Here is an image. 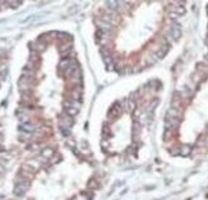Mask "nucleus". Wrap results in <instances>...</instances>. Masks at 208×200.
<instances>
[{
    "instance_id": "f704fd0d",
    "label": "nucleus",
    "mask_w": 208,
    "mask_h": 200,
    "mask_svg": "<svg viewBox=\"0 0 208 200\" xmlns=\"http://www.w3.org/2000/svg\"><path fill=\"white\" fill-rule=\"evenodd\" d=\"M2 174H4V167L0 165V175H2Z\"/></svg>"
},
{
    "instance_id": "7ed1b4c3",
    "label": "nucleus",
    "mask_w": 208,
    "mask_h": 200,
    "mask_svg": "<svg viewBox=\"0 0 208 200\" xmlns=\"http://www.w3.org/2000/svg\"><path fill=\"white\" fill-rule=\"evenodd\" d=\"M170 33H171V37L175 41H178L181 37V27H180V24L174 22L171 24V27H170Z\"/></svg>"
},
{
    "instance_id": "cd10ccee",
    "label": "nucleus",
    "mask_w": 208,
    "mask_h": 200,
    "mask_svg": "<svg viewBox=\"0 0 208 200\" xmlns=\"http://www.w3.org/2000/svg\"><path fill=\"white\" fill-rule=\"evenodd\" d=\"M175 10V14H178V15H180V14H184L185 13V9H184V7H176L174 9Z\"/></svg>"
},
{
    "instance_id": "2f4dec72",
    "label": "nucleus",
    "mask_w": 208,
    "mask_h": 200,
    "mask_svg": "<svg viewBox=\"0 0 208 200\" xmlns=\"http://www.w3.org/2000/svg\"><path fill=\"white\" fill-rule=\"evenodd\" d=\"M61 133H63L64 135H67V137H68V135L70 134V130H69L68 128H61Z\"/></svg>"
},
{
    "instance_id": "b1692460",
    "label": "nucleus",
    "mask_w": 208,
    "mask_h": 200,
    "mask_svg": "<svg viewBox=\"0 0 208 200\" xmlns=\"http://www.w3.org/2000/svg\"><path fill=\"white\" fill-rule=\"evenodd\" d=\"M106 7L111 10H115L119 8V3L118 2H113V0H109V2H106Z\"/></svg>"
},
{
    "instance_id": "a211bd4d",
    "label": "nucleus",
    "mask_w": 208,
    "mask_h": 200,
    "mask_svg": "<svg viewBox=\"0 0 208 200\" xmlns=\"http://www.w3.org/2000/svg\"><path fill=\"white\" fill-rule=\"evenodd\" d=\"M64 106H65V109H68V107H74V109H78L81 107V103L77 101H65L64 102Z\"/></svg>"
},
{
    "instance_id": "473e14b6",
    "label": "nucleus",
    "mask_w": 208,
    "mask_h": 200,
    "mask_svg": "<svg viewBox=\"0 0 208 200\" xmlns=\"http://www.w3.org/2000/svg\"><path fill=\"white\" fill-rule=\"evenodd\" d=\"M170 17H171L172 19H176V18L179 17V15H178V14H175V13H171V14H170Z\"/></svg>"
},
{
    "instance_id": "dca6fc26",
    "label": "nucleus",
    "mask_w": 208,
    "mask_h": 200,
    "mask_svg": "<svg viewBox=\"0 0 208 200\" xmlns=\"http://www.w3.org/2000/svg\"><path fill=\"white\" fill-rule=\"evenodd\" d=\"M20 129L24 130V131H27V133H33L36 130V126L32 125V124H29V122H27V124H22V125H20Z\"/></svg>"
},
{
    "instance_id": "f03ea898",
    "label": "nucleus",
    "mask_w": 208,
    "mask_h": 200,
    "mask_svg": "<svg viewBox=\"0 0 208 200\" xmlns=\"http://www.w3.org/2000/svg\"><path fill=\"white\" fill-rule=\"evenodd\" d=\"M180 124V118L178 117H171V116H166V120H165V125H166L167 130H171V129H176Z\"/></svg>"
},
{
    "instance_id": "6ab92c4d",
    "label": "nucleus",
    "mask_w": 208,
    "mask_h": 200,
    "mask_svg": "<svg viewBox=\"0 0 208 200\" xmlns=\"http://www.w3.org/2000/svg\"><path fill=\"white\" fill-rule=\"evenodd\" d=\"M57 38H59L61 42H70L72 41V37H70V35H68V33H63V32H61V33H57Z\"/></svg>"
},
{
    "instance_id": "0eeeda50",
    "label": "nucleus",
    "mask_w": 208,
    "mask_h": 200,
    "mask_svg": "<svg viewBox=\"0 0 208 200\" xmlns=\"http://www.w3.org/2000/svg\"><path fill=\"white\" fill-rule=\"evenodd\" d=\"M82 97V88H78V85L73 91H70V101H77L79 102Z\"/></svg>"
},
{
    "instance_id": "2eb2a0df",
    "label": "nucleus",
    "mask_w": 208,
    "mask_h": 200,
    "mask_svg": "<svg viewBox=\"0 0 208 200\" xmlns=\"http://www.w3.org/2000/svg\"><path fill=\"white\" fill-rule=\"evenodd\" d=\"M73 60H74V59H68V57L67 59H63V60L59 63V69L60 70H65L73 63Z\"/></svg>"
},
{
    "instance_id": "5701e85b",
    "label": "nucleus",
    "mask_w": 208,
    "mask_h": 200,
    "mask_svg": "<svg viewBox=\"0 0 208 200\" xmlns=\"http://www.w3.org/2000/svg\"><path fill=\"white\" fill-rule=\"evenodd\" d=\"M39 60H40V57H39V52H31V55H29V63H32V64H36L39 63Z\"/></svg>"
},
{
    "instance_id": "393cba45",
    "label": "nucleus",
    "mask_w": 208,
    "mask_h": 200,
    "mask_svg": "<svg viewBox=\"0 0 208 200\" xmlns=\"http://www.w3.org/2000/svg\"><path fill=\"white\" fill-rule=\"evenodd\" d=\"M78 109H74V107H68V109H65V112H67V115L68 116H70V117H73V116H76L77 113H78Z\"/></svg>"
},
{
    "instance_id": "1a4fd4ad",
    "label": "nucleus",
    "mask_w": 208,
    "mask_h": 200,
    "mask_svg": "<svg viewBox=\"0 0 208 200\" xmlns=\"http://www.w3.org/2000/svg\"><path fill=\"white\" fill-rule=\"evenodd\" d=\"M60 125H61V128H70L73 125V118L68 115L61 116L60 117Z\"/></svg>"
},
{
    "instance_id": "7c9ffc66",
    "label": "nucleus",
    "mask_w": 208,
    "mask_h": 200,
    "mask_svg": "<svg viewBox=\"0 0 208 200\" xmlns=\"http://www.w3.org/2000/svg\"><path fill=\"white\" fill-rule=\"evenodd\" d=\"M67 144L69 145V147H72V148L76 147V142H74L73 139H68V140H67Z\"/></svg>"
},
{
    "instance_id": "20e7f679",
    "label": "nucleus",
    "mask_w": 208,
    "mask_h": 200,
    "mask_svg": "<svg viewBox=\"0 0 208 200\" xmlns=\"http://www.w3.org/2000/svg\"><path fill=\"white\" fill-rule=\"evenodd\" d=\"M120 113H121V107H120V105H119V103H115L114 106L110 107L107 116H109L110 120H115V118L119 117Z\"/></svg>"
},
{
    "instance_id": "412c9836",
    "label": "nucleus",
    "mask_w": 208,
    "mask_h": 200,
    "mask_svg": "<svg viewBox=\"0 0 208 200\" xmlns=\"http://www.w3.org/2000/svg\"><path fill=\"white\" fill-rule=\"evenodd\" d=\"M22 74H23V77H27V78H33V75H35V70H32V69H28V68H23L22 70Z\"/></svg>"
},
{
    "instance_id": "f3484780",
    "label": "nucleus",
    "mask_w": 208,
    "mask_h": 200,
    "mask_svg": "<svg viewBox=\"0 0 208 200\" xmlns=\"http://www.w3.org/2000/svg\"><path fill=\"white\" fill-rule=\"evenodd\" d=\"M26 165L27 166H29V167H32V168H33L35 171H37L40 168V166H41V163L37 159H29V161H27L26 162Z\"/></svg>"
},
{
    "instance_id": "72a5a7b5",
    "label": "nucleus",
    "mask_w": 208,
    "mask_h": 200,
    "mask_svg": "<svg viewBox=\"0 0 208 200\" xmlns=\"http://www.w3.org/2000/svg\"><path fill=\"white\" fill-rule=\"evenodd\" d=\"M107 70H109V72H113V70H114V64L109 65V66H107Z\"/></svg>"
},
{
    "instance_id": "9b49d317",
    "label": "nucleus",
    "mask_w": 208,
    "mask_h": 200,
    "mask_svg": "<svg viewBox=\"0 0 208 200\" xmlns=\"http://www.w3.org/2000/svg\"><path fill=\"white\" fill-rule=\"evenodd\" d=\"M139 134H141V124L138 121H134V122H133V130H132L133 139L135 140L138 137H139Z\"/></svg>"
},
{
    "instance_id": "bb28decb",
    "label": "nucleus",
    "mask_w": 208,
    "mask_h": 200,
    "mask_svg": "<svg viewBox=\"0 0 208 200\" xmlns=\"http://www.w3.org/2000/svg\"><path fill=\"white\" fill-rule=\"evenodd\" d=\"M157 60H158V59H157V56H156V54H152V55L147 59V63L149 64V65H151V64H154Z\"/></svg>"
},
{
    "instance_id": "4be33fe9",
    "label": "nucleus",
    "mask_w": 208,
    "mask_h": 200,
    "mask_svg": "<svg viewBox=\"0 0 208 200\" xmlns=\"http://www.w3.org/2000/svg\"><path fill=\"white\" fill-rule=\"evenodd\" d=\"M190 152H191V148L189 147V145H183V147L180 148V154H181V155H184V157L189 155Z\"/></svg>"
},
{
    "instance_id": "c756f323",
    "label": "nucleus",
    "mask_w": 208,
    "mask_h": 200,
    "mask_svg": "<svg viewBox=\"0 0 208 200\" xmlns=\"http://www.w3.org/2000/svg\"><path fill=\"white\" fill-rule=\"evenodd\" d=\"M104 60H105V63H106V65H111L113 64V59H111V56H107V57H104Z\"/></svg>"
},
{
    "instance_id": "4468645a",
    "label": "nucleus",
    "mask_w": 208,
    "mask_h": 200,
    "mask_svg": "<svg viewBox=\"0 0 208 200\" xmlns=\"http://www.w3.org/2000/svg\"><path fill=\"white\" fill-rule=\"evenodd\" d=\"M126 110L129 111V113H134V111L137 110V103L134 100H128L126 101Z\"/></svg>"
},
{
    "instance_id": "f257e3e1",
    "label": "nucleus",
    "mask_w": 208,
    "mask_h": 200,
    "mask_svg": "<svg viewBox=\"0 0 208 200\" xmlns=\"http://www.w3.org/2000/svg\"><path fill=\"white\" fill-rule=\"evenodd\" d=\"M33 84V78H27V77H20L18 80V87L20 89V92L23 91H31V87Z\"/></svg>"
},
{
    "instance_id": "423d86ee",
    "label": "nucleus",
    "mask_w": 208,
    "mask_h": 200,
    "mask_svg": "<svg viewBox=\"0 0 208 200\" xmlns=\"http://www.w3.org/2000/svg\"><path fill=\"white\" fill-rule=\"evenodd\" d=\"M29 187V182L26 181V182H18L17 185H15L14 187V194L15 195H22V194H24L26 191L28 190Z\"/></svg>"
},
{
    "instance_id": "aec40b11",
    "label": "nucleus",
    "mask_w": 208,
    "mask_h": 200,
    "mask_svg": "<svg viewBox=\"0 0 208 200\" xmlns=\"http://www.w3.org/2000/svg\"><path fill=\"white\" fill-rule=\"evenodd\" d=\"M87 186H88L89 190H96V189H98V182L96 178H91L87 183Z\"/></svg>"
},
{
    "instance_id": "a878e982",
    "label": "nucleus",
    "mask_w": 208,
    "mask_h": 200,
    "mask_svg": "<svg viewBox=\"0 0 208 200\" xmlns=\"http://www.w3.org/2000/svg\"><path fill=\"white\" fill-rule=\"evenodd\" d=\"M46 48V44H44V42H37V45L35 46V50H36V52H41V51H44Z\"/></svg>"
},
{
    "instance_id": "c85d7f7f",
    "label": "nucleus",
    "mask_w": 208,
    "mask_h": 200,
    "mask_svg": "<svg viewBox=\"0 0 208 200\" xmlns=\"http://www.w3.org/2000/svg\"><path fill=\"white\" fill-rule=\"evenodd\" d=\"M157 103H158V101H157V100H154V101L152 102V103H151V106H149V107H148V111H151V113L153 112V110H154V107H156V105H157Z\"/></svg>"
},
{
    "instance_id": "f8f14e48",
    "label": "nucleus",
    "mask_w": 208,
    "mask_h": 200,
    "mask_svg": "<svg viewBox=\"0 0 208 200\" xmlns=\"http://www.w3.org/2000/svg\"><path fill=\"white\" fill-rule=\"evenodd\" d=\"M69 79H70V82H72L73 84H76V87H77L78 83H81V79H82V78H81V70L77 69L76 72L72 74V77L69 78Z\"/></svg>"
},
{
    "instance_id": "ddd939ff",
    "label": "nucleus",
    "mask_w": 208,
    "mask_h": 200,
    "mask_svg": "<svg viewBox=\"0 0 208 200\" xmlns=\"http://www.w3.org/2000/svg\"><path fill=\"white\" fill-rule=\"evenodd\" d=\"M54 153H55L54 148H44V149H42V152H41V155L44 157L45 159H49V158H51V157L54 155Z\"/></svg>"
},
{
    "instance_id": "c9c22d12",
    "label": "nucleus",
    "mask_w": 208,
    "mask_h": 200,
    "mask_svg": "<svg viewBox=\"0 0 208 200\" xmlns=\"http://www.w3.org/2000/svg\"><path fill=\"white\" fill-rule=\"evenodd\" d=\"M206 45H207V47H208V36H207V38H206Z\"/></svg>"
},
{
    "instance_id": "9d476101",
    "label": "nucleus",
    "mask_w": 208,
    "mask_h": 200,
    "mask_svg": "<svg viewBox=\"0 0 208 200\" xmlns=\"http://www.w3.org/2000/svg\"><path fill=\"white\" fill-rule=\"evenodd\" d=\"M169 44H163L161 47H160L158 48V51L156 52V56H157V59H158V60H160V59H162L165 55H166V54H167V51H169Z\"/></svg>"
},
{
    "instance_id": "6e6552de",
    "label": "nucleus",
    "mask_w": 208,
    "mask_h": 200,
    "mask_svg": "<svg viewBox=\"0 0 208 200\" xmlns=\"http://www.w3.org/2000/svg\"><path fill=\"white\" fill-rule=\"evenodd\" d=\"M96 23H97L98 31H102V32H110L111 28H113L110 23H106V22H104V20H101V19H97V20H96Z\"/></svg>"
},
{
    "instance_id": "39448f33",
    "label": "nucleus",
    "mask_w": 208,
    "mask_h": 200,
    "mask_svg": "<svg viewBox=\"0 0 208 200\" xmlns=\"http://www.w3.org/2000/svg\"><path fill=\"white\" fill-rule=\"evenodd\" d=\"M57 50H59L60 55H61L64 59H67V55H68V54L70 52V50H72V42H61V44L57 46Z\"/></svg>"
}]
</instances>
